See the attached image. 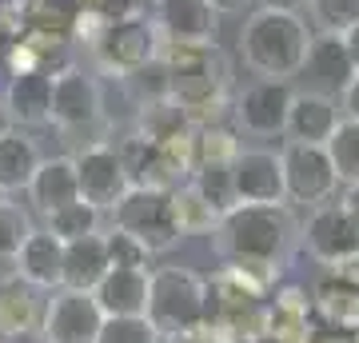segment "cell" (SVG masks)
Instances as JSON below:
<instances>
[{
    "label": "cell",
    "mask_w": 359,
    "mask_h": 343,
    "mask_svg": "<svg viewBox=\"0 0 359 343\" xmlns=\"http://www.w3.org/2000/svg\"><path fill=\"white\" fill-rule=\"evenodd\" d=\"M295 243H299V224L292 216V203L283 208L240 203L228 216H219L212 231V252L219 255V264L268 267V271H283Z\"/></svg>",
    "instance_id": "cell-1"
},
{
    "label": "cell",
    "mask_w": 359,
    "mask_h": 343,
    "mask_svg": "<svg viewBox=\"0 0 359 343\" xmlns=\"http://www.w3.org/2000/svg\"><path fill=\"white\" fill-rule=\"evenodd\" d=\"M311 36L316 32L299 13L256 8L240 28V56L259 80H287L292 84V76H299V68H304Z\"/></svg>",
    "instance_id": "cell-2"
},
{
    "label": "cell",
    "mask_w": 359,
    "mask_h": 343,
    "mask_svg": "<svg viewBox=\"0 0 359 343\" xmlns=\"http://www.w3.org/2000/svg\"><path fill=\"white\" fill-rule=\"evenodd\" d=\"M164 64L172 76V100L196 124H216L228 104V60L219 48H180L164 44Z\"/></svg>",
    "instance_id": "cell-3"
},
{
    "label": "cell",
    "mask_w": 359,
    "mask_h": 343,
    "mask_svg": "<svg viewBox=\"0 0 359 343\" xmlns=\"http://www.w3.org/2000/svg\"><path fill=\"white\" fill-rule=\"evenodd\" d=\"M148 319L160 339H192L208 323V280L180 264L152 267Z\"/></svg>",
    "instance_id": "cell-4"
},
{
    "label": "cell",
    "mask_w": 359,
    "mask_h": 343,
    "mask_svg": "<svg viewBox=\"0 0 359 343\" xmlns=\"http://www.w3.org/2000/svg\"><path fill=\"white\" fill-rule=\"evenodd\" d=\"M112 224L120 231H128L132 240H140L152 255L172 252L184 240L172 191L164 188H128V196L112 208Z\"/></svg>",
    "instance_id": "cell-5"
},
{
    "label": "cell",
    "mask_w": 359,
    "mask_h": 343,
    "mask_svg": "<svg viewBox=\"0 0 359 343\" xmlns=\"http://www.w3.org/2000/svg\"><path fill=\"white\" fill-rule=\"evenodd\" d=\"M92 52H96L104 72L128 80L132 72H140V68H148L152 60L164 56V36H160L156 20H148L140 13V16H128V20H112L100 32V40L92 44Z\"/></svg>",
    "instance_id": "cell-6"
},
{
    "label": "cell",
    "mask_w": 359,
    "mask_h": 343,
    "mask_svg": "<svg viewBox=\"0 0 359 343\" xmlns=\"http://www.w3.org/2000/svg\"><path fill=\"white\" fill-rule=\"evenodd\" d=\"M283 184H287V203L292 208H320V203L335 200L339 191V176L332 168V156L323 144H283Z\"/></svg>",
    "instance_id": "cell-7"
},
{
    "label": "cell",
    "mask_w": 359,
    "mask_h": 343,
    "mask_svg": "<svg viewBox=\"0 0 359 343\" xmlns=\"http://www.w3.org/2000/svg\"><path fill=\"white\" fill-rule=\"evenodd\" d=\"M299 243L308 248L316 264L339 267L344 260H351L359 252V224L339 200H327L320 208H311L308 220L299 224Z\"/></svg>",
    "instance_id": "cell-8"
},
{
    "label": "cell",
    "mask_w": 359,
    "mask_h": 343,
    "mask_svg": "<svg viewBox=\"0 0 359 343\" xmlns=\"http://www.w3.org/2000/svg\"><path fill=\"white\" fill-rule=\"evenodd\" d=\"M104 120V96L100 80L80 72V68H60L52 80V124L60 132H88Z\"/></svg>",
    "instance_id": "cell-9"
},
{
    "label": "cell",
    "mask_w": 359,
    "mask_h": 343,
    "mask_svg": "<svg viewBox=\"0 0 359 343\" xmlns=\"http://www.w3.org/2000/svg\"><path fill=\"white\" fill-rule=\"evenodd\" d=\"M104 328V311L92 292H52L40 319V339L44 343H96Z\"/></svg>",
    "instance_id": "cell-10"
},
{
    "label": "cell",
    "mask_w": 359,
    "mask_h": 343,
    "mask_svg": "<svg viewBox=\"0 0 359 343\" xmlns=\"http://www.w3.org/2000/svg\"><path fill=\"white\" fill-rule=\"evenodd\" d=\"M76 160V180H80V200H88L100 212H112L116 203L128 196L132 176L124 168V156L112 144H88Z\"/></svg>",
    "instance_id": "cell-11"
},
{
    "label": "cell",
    "mask_w": 359,
    "mask_h": 343,
    "mask_svg": "<svg viewBox=\"0 0 359 343\" xmlns=\"http://www.w3.org/2000/svg\"><path fill=\"white\" fill-rule=\"evenodd\" d=\"M292 96H295V88L287 80H256V84H248V88L236 96V104H231L236 124L244 128L248 136H259V140L283 136Z\"/></svg>",
    "instance_id": "cell-12"
},
{
    "label": "cell",
    "mask_w": 359,
    "mask_h": 343,
    "mask_svg": "<svg viewBox=\"0 0 359 343\" xmlns=\"http://www.w3.org/2000/svg\"><path fill=\"white\" fill-rule=\"evenodd\" d=\"M236 176V200L252 208H283L287 184H283V160L271 148H244L231 164Z\"/></svg>",
    "instance_id": "cell-13"
},
{
    "label": "cell",
    "mask_w": 359,
    "mask_h": 343,
    "mask_svg": "<svg viewBox=\"0 0 359 343\" xmlns=\"http://www.w3.org/2000/svg\"><path fill=\"white\" fill-rule=\"evenodd\" d=\"M156 28L164 44L212 48L219 32V13L208 0H156Z\"/></svg>",
    "instance_id": "cell-14"
},
{
    "label": "cell",
    "mask_w": 359,
    "mask_h": 343,
    "mask_svg": "<svg viewBox=\"0 0 359 343\" xmlns=\"http://www.w3.org/2000/svg\"><path fill=\"white\" fill-rule=\"evenodd\" d=\"M320 335V319H316V304L311 292L299 283H283L268 295V328L264 339L271 343H316Z\"/></svg>",
    "instance_id": "cell-15"
},
{
    "label": "cell",
    "mask_w": 359,
    "mask_h": 343,
    "mask_svg": "<svg viewBox=\"0 0 359 343\" xmlns=\"http://www.w3.org/2000/svg\"><path fill=\"white\" fill-rule=\"evenodd\" d=\"M299 76H304V88L308 92H320V96L339 100L344 88L351 84V76H355V64H351V56H347L344 36L316 32L311 44H308V56H304Z\"/></svg>",
    "instance_id": "cell-16"
},
{
    "label": "cell",
    "mask_w": 359,
    "mask_h": 343,
    "mask_svg": "<svg viewBox=\"0 0 359 343\" xmlns=\"http://www.w3.org/2000/svg\"><path fill=\"white\" fill-rule=\"evenodd\" d=\"M339 124H344L339 100L299 88L292 96V108H287V128H283V136L292 144H327Z\"/></svg>",
    "instance_id": "cell-17"
},
{
    "label": "cell",
    "mask_w": 359,
    "mask_h": 343,
    "mask_svg": "<svg viewBox=\"0 0 359 343\" xmlns=\"http://www.w3.org/2000/svg\"><path fill=\"white\" fill-rule=\"evenodd\" d=\"M120 156H124V168L132 176V188H164L176 191L180 184H188V168L176 164L172 156L160 148V144L144 140L140 132L132 140L120 144Z\"/></svg>",
    "instance_id": "cell-18"
},
{
    "label": "cell",
    "mask_w": 359,
    "mask_h": 343,
    "mask_svg": "<svg viewBox=\"0 0 359 343\" xmlns=\"http://www.w3.org/2000/svg\"><path fill=\"white\" fill-rule=\"evenodd\" d=\"M16 280L40 292H60L65 288V240L48 228H36L16 252Z\"/></svg>",
    "instance_id": "cell-19"
},
{
    "label": "cell",
    "mask_w": 359,
    "mask_h": 343,
    "mask_svg": "<svg viewBox=\"0 0 359 343\" xmlns=\"http://www.w3.org/2000/svg\"><path fill=\"white\" fill-rule=\"evenodd\" d=\"M52 80L56 72L32 68V72H13L8 88H4V104L16 128H44L52 124Z\"/></svg>",
    "instance_id": "cell-20"
},
{
    "label": "cell",
    "mask_w": 359,
    "mask_h": 343,
    "mask_svg": "<svg viewBox=\"0 0 359 343\" xmlns=\"http://www.w3.org/2000/svg\"><path fill=\"white\" fill-rule=\"evenodd\" d=\"M152 267H112L96 288V304L104 316H148Z\"/></svg>",
    "instance_id": "cell-21"
},
{
    "label": "cell",
    "mask_w": 359,
    "mask_h": 343,
    "mask_svg": "<svg viewBox=\"0 0 359 343\" xmlns=\"http://www.w3.org/2000/svg\"><path fill=\"white\" fill-rule=\"evenodd\" d=\"M311 304H316V319L320 328L332 331H359V288L335 271H323L316 288H311Z\"/></svg>",
    "instance_id": "cell-22"
},
{
    "label": "cell",
    "mask_w": 359,
    "mask_h": 343,
    "mask_svg": "<svg viewBox=\"0 0 359 343\" xmlns=\"http://www.w3.org/2000/svg\"><path fill=\"white\" fill-rule=\"evenodd\" d=\"M108 271H112V255H108V240L100 231L65 243V288L68 292H96Z\"/></svg>",
    "instance_id": "cell-23"
},
{
    "label": "cell",
    "mask_w": 359,
    "mask_h": 343,
    "mask_svg": "<svg viewBox=\"0 0 359 343\" xmlns=\"http://www.w3.org/2000/svg\"><path fill=\"white\" fill-rule=\"evenodd\" d=\"M28 200L36 203L40 212L48 216L56 208L80 200V180H76V160L72 156H48L40 160L36 176L28 184Z\"/></svg>",
    "instance_id": "cell-24"
},
{
    "label": "cell",
    "mask_w": 359,
    "mask_h": 343,
    "mask_svg": "<svg viewBox=\"0 0 359 343\" xmlns=\"http://www.w3.org/2000/svg\"><path fill=\"white\" fill-rule=\"evenodd\" d=\"M44 307L36 300V288H28L13 276L8 283H0V339H28L32 331H40Z\"/></svg>",
    "instance_id": "cell-25"
},
{
    "label": "cell",
    "mask_w": 359,
    "mask_h": 343,
    "mask_svg": "<svg viewBox=\"0 0 359 343\" xmlns=\"http://www.w3.org/2000/svg\"><path fill=\"white\" fill-rule=\"evenodd\" d=\"M40 160H44V156H40L36 140H32L28 132H20V128L4 132V136H0V188L4 191H28Z\"/></svg>",
    "instance_id": "cell-26"
},
{
    "label": "cell",
    "mask_w": 359,
    "mask_h": 343,
    "mask_svg": "<svg viewBox=\"0 0 359 343\" xmlns=\"http://www.w3.org/2000/svg\"><path fill=\"white\" fill-rule=\"evenodd\" d=\"M196 132V120L184 108H180L172 96L168 100H152V104H140V136L152 144H172V140H184Z\"/></svg>",
    "instance_id": "cell-27"
},
{
    "label": "cell",
    "mask_w": 359,
    "mask_h": 343,
    "mask_svg": "<svg viewBox=\"0 0 359 343\" xmlns=\"http://www.w3.org/2000/svg\"><path fill=\"white\" fill-rule=\"evenodd\" d=\"M196 191H200V200L216 212V216H228L231 208H240L236 200V176H231V164H204L196 168L192 176H188Z\"/></svg>",
    "instance_id": "cell-28"
},
{
    "label": "cell",
    "mask_w": 359,
    "mask_h": 343,
    "mask_svg": "<svg viewBox=\"0 0 359 343\" xmlns=\"http://www.w3.org/2000/svg\"><path fill=\"white\" fill-rule=\"evenodd\" d=\"M192 148H196V168H204V164H236V156L244 152L240 136H236L231 128H224L219 120L216 124H196Z\"/></svg>",
    "instance_id": "cell-29"
},
{
    "label": "cell",
    "mask_w": 359,
    "mask_h": 343,
    "mask_svg": "<svg viewBox=\"0 0 359 343\" xmlns=\"http://www.w3.org/2000/svg\"><path fill=\"white\" fill-rule=\"evenodd\" d=\"M100 208H92L88 200H72L65 203V208H56V212H48V231L52 236H60L65 243L72 240H84V236H96L100 231Z\"/></svg>",
    "instance_id": "cell-30"
},
{
    "label": "cell",
    "mask_w": 359,
    "mask_h": 343,
    "mask_svg": "<svg viewBox=\"0 0 359 343\" xmlns=\"http://www.w3.org/2000/svg\"><path fill=\"white\" fill-rule=\"evenodd\" d=\"M172 203H176V220H180V231H184V236H212V231H216L219 216L200 200V191H196L192 184H180V188L172 191Z\"/></svg>",
    "instance_id": "cell-31"
},
{
    "label": "cell",
    "mask_w": 359,
    "mask_h": 343,
    "mask_svg": "<svg viewBox=\"0 0 359 343\" xmlns=\"http://www.w3.org/2000/svg\"><path fill=\"white\" fill-rule=\"evenodd\" d=\"M323 148H327V156H332L339 188H344V184H359V124L355 120H344Z\"/></svg>",
    "instance_id": "cell-32"
},
{
    "label": "cell",
    "mask_w": 359,
    "mask_h": 343,
    "mask_svg": "<svg viewBox=\"0 0 359 343\" xmlns=\"http://www.w3.org/2000/svg\"><path fill=\"white\" fill-rule=\"evenodd\" d=\"M304 13L311 16V32L344 36L347 28L359 25V0H308Z\"/></svg>",
    "instance_id": "cell-33"
},
{
    "label": "cell",
    "mask_w": 359,
    "mask_h": 343,
    "mask_svg": "<svg viewBox=\"0 0 359 343\" xmlns=\"http://www.w3.org/2000/svg\"><path fill=\"white\" fill-rule=\"evenodd\" d=\"M96 343H160V331L148 316H104Z\"/></svg>",
    "instance_id": "cell-34"
},
{
    "label": "cell",
    "mask_w": 359,
    "mask_h": 343,
    "mask_svg": "<svg viewBox=\"0 0 359 343\" xmlns=\"http://www.w3.org/2000/svg\"><path fill=\"white\" fill-rule=\"evenodd\" d=\"M32 231L36 228H32L28 212H20L16 203H0V260H16V252L25 248Z\"/></svg>",
    "instance_id": "cell-35"
},
{
    "label": "cell",
    "mask_w": 359,
    "mask_h": 343,
    "mask_svg": "<svg viewBox=\"0 0 359 343\" xmlns=\"http://www.w3.org/2000/svg\"><path fill=\"white\" fill-rule=\"evenodd\" d=\"M108 255H112V267H152V252L144 248L140 240H132L128 231L112 228L108 236Z\"/></svg>",
    "instance_id": "cell-36"
},
{
    "label": "cell",
    "mask_w": 359,
    "mask_h": 343,
    "mask_svg": "<svg viewBox=\"0 0 359 343\" xmlns=\"http://www.w3.org/2000/svg\"><path fill=\"white\" fill-rule=\"evenodd\" d=\"M339 108H344V120H355V124H359V72L351 76V84L344 88V96H339Z\"/></svg>",
    "instance_id": "cell-37"
},
{
    "label": "cell",
    "mask_w": 359,
    "mask_h": 343,
    "mask_svg": "<svg viewBox=\"0 0 359 343\" xmlns=\"http://www.w3.org/2000/svg\"><path fill=\"white\" fill-rule=\"evenodd\" d=\"M259 8H271V13H304L308 0H256Z\"/></svg>",
    "instance_id": "cell-38"
},
{
    "label": "cell",
    "mask_w": 359,
    "mask_h": 343,
    "mask_svg": "<svg viewBox=\"0 0 359 343\" xmlns=\"http://www.w3.org/2000/svg\"><path fill=\"white\" fill-rule=\"evenodd\" d=\"M339 203H344L347 212H351V220L359 224V184H344L339 188Z\"/></svg>",
    "instance_id": "cell-39"
},
{
    "label": "cell",
    "mask_w": 359,
    "mask_h": 343,
    "mask_svg": "<svg viewBox=\"0 0 359 343\" xmlns=\"http://www.w3.org/2000/svg\"><path fill=\"white\" fill-rule=\"evenodd\" d=\"M327 271H335V276H344V280H351L359 288V252L351 255V260H344L339 267H327Z\"/></svg>",
    "instance_id": "cell-40"
},
{
    "label": "cell",
    "mask_w": 359,
    "mask_h": 343,
    "mask_svg": "<svg viewBox=\"0 0 359 343\" xmlns=\"http://www.w3.org/2000/svg\"><path fill=\"white\" fill-rule=\"evenodd\" d=\"M344 44H347V56H351V64H355V72H359V25L344 32Z\"/></svg>",
    "instance_id": "cell-41"
},
{
    "label": "cell",
    "mask_w": 359,
    "mask_h": 343,
    "mask_svg": "<svg viewBox=\"0 0 359 343\" xmlns=\"http://www.w3.org/2000/svg\"><path fill=\"white\" fill-rule=\"evenodd\" d=\"M216 13H244L248 4H256V0H208Z\"/></svg>",
    "instance_id": "cell-42"
},
{
    "label": "cell",
    "mask_w": 359,
    "mask_h": 343,
    "mask_svg": "<svg viewBox=\"0 0 359 343\" xmlns=\"http://www.w3.org/2000/svg\"><path fill=\"white\" fill-rule=\"evenodd\" d=\"M316 343H351V335H347V331H332V328H320V335H316Z\"/></svg>",
    "instance_id": "cell-43"
},
{
    "label": "cell",
    "mask_w": 359,
    "mask_h": 343,
    "mask_svg": "<svg viewBox=\"0 0 359 343\" xmlns=\"http://www.w3.org/2000/svg\"><path fill=\"white\" fill-rule=\"evenodd\" d=\"M13 116H8V104H4V100H0V136H4V132H13Z\"/></svg>",
    "instance_id": "cell-44"
},
{
    "label": "cell",
    "mask_w": 359,
    "mask_h": 343,
    "mask_svg": "<svg viewBox=\"0 0 359 343\" xmlns=\"http://www.w3.org/2000/svg\"><path fill=\"white\" fill-rule=\"evenodd\" d=\"M0 203H8V191H4V188H0Z\"/></svg>",
    "instance_id": "cell-45"
},
{
    "label": "cell",
    "mask_w": 359,
    "mask_h": 343,
    "mask_svg": "<svg viewBox=\"0 0 359 343\" xmlns=\"http://www.w3.org/2000/svg\"><path fill=\"white\" fill-rule=\"evenodd\" d=\"M351 343H359V331H351Z\"/></svg>",
    "instance_id": "cell-46"
},
{
    "label": "cell",
    "mask_w": 359,
    "mask_h": 343,
    "mask_svg": "<svg viewBox=\"0 0 359 343\" xmlns=\"http://www.w3.org/2000/svg\"><path fill=\"white\" fill-rule=\"evenodd\" d=\"M252 343H271V339H252Z\"/></svg>",
    "instance_id": "cell-47"
}]
</instances>
